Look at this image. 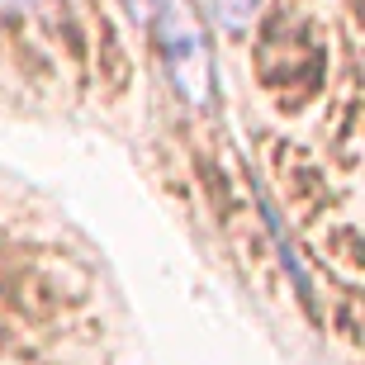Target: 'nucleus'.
I'll use <instances>...</instances> for the list:
<instances>
[{
  "instance_id": "1",
  "label": "nucleus",
  "mask_w": 365,
  "mask_h": 365,
  "mask_svg": "<svg viewBox=\"0 0 365 365\" xmlns=\"http://www.w3.org/2000/svg\"><path fill=\"white\" fill-rule=\"evenodd\" d=\"M152 38H157V53L166 62V76L185 95L190 105H214V53H209V38H204L200 14L190 10V0H152L148 14Z\"/></svg>"
},
{
  "instance_id": "2",
  "label": "nucleus",
  "mask_w": 365,
  "mask_h": 365,
  "mask_svg": "<svg viewBox=\"0 0 365 365\" xmlns=\"http://www.w3.org/2000/svg\"><path fill=\"white\" fill-rule=\"evenodd\" d=\"M209 10L218 14V24L223 29H232V34H242L252 19H257V10H261V0H209Z\"/></svg>"
},
{
  "instance_id": "3",
  "label": "nucleus",
  "mask_w": 365,
  "mask_h": 365,
  "mask_svg": "<svg viewBox=\"0 0 365 365\" xmlns=\"http://www.w3.org/2000/svg\"><path fill=\"white\" fill-rule=\"evenodd\" d=\"M10 5H19V0H0V10H10Z\"/></svg>"
}]
</instances>
